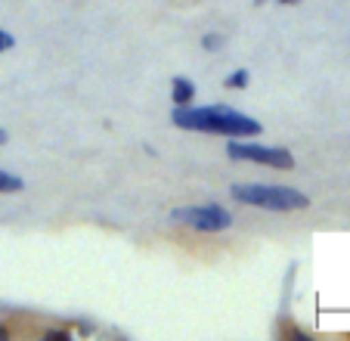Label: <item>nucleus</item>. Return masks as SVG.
<instances>
[{
	"label": "nucleus",
	"mask_w": 350,
	"mask_h": 341,
	"mask_svg": "<svg viewBox=\"0 0 350 341\" xmlns=\"http://www.w3.org/2000/svg\"><path fill=\"white\" fill-rule=\"evenodd\" d=\"M171 121L183 131H202V134H217V137H258L264 127H260L258 118L245 115V112L232 109V105H177L171 112Z\"/></svg>",
	"instance_id": "1"
},
{
	"label": "nucleus",
	"mask_w": 350,
	"mask_h": 341,
	"mask_svg": "<svg viewBox=\"0 0 350 341\" xmlns=\"http://www.w3.org/2000/svg\"><path fill=\"white\" fill-rule=\"evenodd\" d=\"M230 196L242 205H254V208L267 211H301L310 205V199L295 186H273V184H236Z\"/></svg>",
	"instance_id": "2"
},
{
	"label": "nucleus",
	"mask_w": 350,
	"mask_h": 341,
	"mask_svg": "<svg viewBox=\"0 0 350 341\" xmlns=\"http://www.w3.org/2000/svg\"><path fill=\"white\" fill-rule=\"evenodd\" d=\"M171 220L183 223L189 230L198 233H224L232 227V214L220 205H183V208H174L171 211Z\"/></svg>",
	"instance_id": "3"
},
{
	"label": "nucleus",
	"mask_w": 350,
	"mask_h": 341,
	"mask_svg": "<svg viewBox=\"0 0 350 341\" xmlns=\"http://www.w3.org/2000/svg\"><path fill=\"white\" fill-rule=\"evenodd\" d=\"M226 155L236 162H258L270 164L276 170H291L295 168V155L282 146H260V143H242V137H232V143H226Z\"/></svg>",
	"instance_id": "4"
},
{
	"label": "nucleus",
	"mask_w": 350,
	"mask_h": 341,
	"mask_svg": "<svg viewBox=\"0 0 350 341\" xmlns=\"http://www.w3.org/2000/svg\"><path fill=\"white\" fill-rule=\"evenodd\" d=\"M196 97V84L189 78H174L171 81V99L177 105H189V99Z\"/></svg>",
	"instance_id": "5"
},
{
	"label": "nucleus",
	"mask_w": 350,
	"mask_h": 341,
	"mask_svg": "<svg viewBox=\"0 0 350 341\" xmlns=\"http://www.w3.org/2000/svg\"><path fill=\"white\" fill-rule=\"evenodd\" d=\"M22 190H25V180L0 168V192H22Z\"/></svg>",
	"instance_id": "6"
},
{
	"label": "nucleus",
	"mask_w": 350,
	"mask_h": 341,
	"mask_svg": "<svg viewBox=\"0 0 350 341\" xmlns=\"http://www.w3.org/2000/svg\"><path fill=\"white\" fill-rule=\"evenodd\" d=\"M248 81H252L248 68H236V72L226 78V87H236V90H242V87H248Z\"/></svg>",
	"instance_id": "7"
},
{
	"label": "nucleus",
	"mask_w": 350,
	"mask_h": 341,
	"mask_svg": "<svg viewBox=\"0 0 350 341\" xmlns=\"http://www.w3.org/2000/svg\"><path fill=\"white\" fill-rule=\"evenodd\" d=\"M202 47H205V50H211V53H217L220 47H224V34H220V31H208L205 38H202Z\"/></svg>",
	"instance_id": "8"
},
{
	"label": "nucleus",
	"mask_w": 350,
	"mask_h": 341,
	"mask_svg": "<svg viewBox=\"0 0 350 341\" xmlns=\"http://www.w3.org/2000/svg\"><path fill=\"white\" fill-rule=\"evenodd\" d=\"M13 44H16V40H13V34H10V31H3V28H0V53H7Z\"/></svg>",
	"instance_id": "9"
},
{
	"label": "nucleus",
	"mask_w": 350,
	"mask_h": 341,
	"mask_svg": "<svg viewBox=\"0 0 350 341\" xmlns=\"http://www.w3.org/2000/svg\"><path fill=\"white\" fill-rule=\"evenodd\" d=\"M44 338H46V341H53V338H56V341H68L72 335H68V332H53V329H50V332H46Z\"/></svg>",
	"instance_id": "10"
},
{
	"label": "nucleus",
	"mask_w": 350,
	"mask_h": 341,
	"mask_svg": "<svg viewBox=\"0 0 350 341\" xmlns=\"http://www.w3.org/2000/svg\"><path fill=\"white\" fill-rule=\"evenodd\" d=\"M7 338H10V332H7L3 326H0V341H7Z\"/></svg>",
	"instance_id": "11"
},
{
	"label": "nucleus",
	"mask_w": 350,
	"mask_h": 341,
	"mask_svg": "<svg viewBox=\"0 0 350 341\" xmlns=\"http://www.w3.org/2000/svg\"><path fill=\"white\" fill-rule=\"evenodd\" d=\"M0 143H7V131L3 127H0Z\"/></svg>",
	"instance_id": "12"
},
{
	"label": "nucleus",
	"mask_w": 350,
	"mask_h": 341,
	"mask_svg": "<svg viewBox=\"0 0 350 341\" xmlns=\"http://www.w3.org/2000/svg\"><path fill=\"white\" fill-rule=\"evenodd\" d=\"M276 3H297V0H276Z\"/></svg>",
	"instance_id": "13"
}]
</instances>
